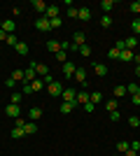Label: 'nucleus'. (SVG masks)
Returning <instances> with one entry per match:
<instances>
[{
	"label": "nucleus",
	"mask_w": 140,
	"mask_h": 156,
	"mask_svg": "<svg viewBox=\"0 0 140 156\" xmlns=\"http://www.w3.org/2000/svg\"><path fill=\"white\" fill-rule=\"evenodd\" d=\"M119 49H117V47H112V49H110V58H112V61H117V58H119Z\"/></svg>",
	"instance_id": "4c0bfd02"
},
{
	"label": "nucleus",
	"mask_w": 140,
	"mask_h": 156,
	"mask_svg": "<svg viewBox=\"0 0 140 156\" xmlns=\"http://www.w3.org/2000/svg\"><path fill=\"white\" fill-rule=\"evenodd\" d=\"M61 23H63L61 16H59V19H52V30H54V28H61Z\"/></svg>",
	"instance_id": "ea45409f"
},
{
	"label": "nucleus",
	"mask_w": 140,
	"mask_h": 156,
	"mask_svg": "<svg viewBox=\"0 0 140 156\" xmlns=\"http://www.w3.org/2000/svg\"><path fill=\"white\" fill-rule=\"evenodd\" d=\"M112 93H114V98H124V96H126V86H121V84H119V86H114V91H112Z\"/></svg>",
	"instance_id": "393cba45"
},
{
	"label": "nucleus",
	"mask_w": 140,
	"mask_h": 156,
	"mask_svg": "<svg viewBox=\"0 0 140 156\" xmlns=\"http://www.w3.org/2000/svg\"><path fill=\"white\" fill-rule=\"evenodd\" d=\"M14 84H16V82H14L12 77H9V79H7V82H5V86H7V89H14Z\"/></svg>",
	"instance_id": "49530a36"
},
{
	"label": "nucleus",
	"mask_w": 140,
	"mask_h": 156,
	"mask_svg": "<svg viewBox=\"0 0 140 156\" xmlns=\"http://www.w3.org/2000/svg\"><path fill=\"white\" fill-rule=\"evenodd\" d=\"M54 56H56V61H61V63H66V61H68V51H63V49H61L59 54H54Z\"/></svg>",
	"instance_id": "72a5a7b5"
},
{
	"label": "nucleus",
	"mask_w": 140,
	"mask_h": 156,
	"mask_svg": "<svg viewBox=\"0 0 140 156\" xmlns=\"http://www.w3.org/2000/svg\"><path fill=\"white\" fill-rule=\"evenodd\" d=\"M12 79H14V82H23V70H14L12 72Z\"/></svg>",
	"instance_id": "f704fd0d"
},
{
	"label": "nucleus",
	"mask_w": 140,
	"mask_h": 156,
	"mask_svg": "<svg viewBox=\"0 0 140 156\" xmlns=\"http://www.w3.org/2000/svg\"><path fill=\"white\" fill-rule=\"evenodd\" d=\"M61 98H63V103H75V100H77V91H75V89H63Z\"/></svg>",
	"instance_id": "423d86ee"
},
{
	"label": "nucleus",
	"mask_w": 140,
	"mask_h": 156,
	"mask_svg": "<svg viewBox=\"0 0 140 156\" xmlns=\"http://www.w3.org/2000/svg\"><path fill=\"white\" fill-rule=\"evenodd\" d=\"M45 82L42 79H35V82H31V84H23V93H38V91H42L45 89Z\"/></svg>",
	"instance_id": "f257e3e1"
},
{
	"label": "nucleus",
	"mask_w": 140,
	"mask_h": 156,
	"mask_svg": "<svg viewBox=\"0 0 140 156\" xmlns=\"http://www.w3.org/2000/svg\"><path fill=\"white\" fill-rule=\"evenodd\" d=\"M105 107H107V112H117L119 110V103L117 100H105Z\"/></svg>",
	"instance_id": "a878e982"
},
{
	"label": "nucleus",
	"mask_w": 140,
	"mask_h": 156,
	"mask_svg": "<svg viewBox=\"0 0 140 156\" xmlns=\"http://www.w3.org/2000/svg\"><path fill=\"white\" fill-rule=\"evenodd\" d=\"M128 9H131V12H133V14H140V0H135V2H131V5H128Z\"/></svg>",
	"instance_id": "c9c22d12"
},
{
	"label": "nucleus",
	"mask_w": 140,
	"mask_h": 156,
	"mask_svg": "<svg viewBox=\"0 0 140 156\" xmlns=\"http://www.w3.org/2000/svg\"><path fill=\"white\" fill-rule=\"evenodd\" d=\"M126 156H140V154H138L135 149H128V151H126Z\"/></svg>",
	"instance_id": "09e8293b"
},
{
	"label": "nucleus",
	"mask_w": 140,
	"mask_h": 156,
	"mask_svg": "<svg viewBox=\"0 0 140 156\" xmlns=\"http://www.w3.org/2000/svg\"><path fill=\"white\" fill-rule=\"evenodd\" d=\"M124 44H126V49H133V47L138 44V37H135V35H131V37L124 40Z\"/></svg>",
	"instance_id": "cd10ccee"
},
{
	"label": "nucleus",
	"mask_w": 140,
	"mask_h": 156,
	"mask_svg": "<svg viewBox=\"0 0 140 156\" xmlns=\"http://www.w3.org/2000/svg\"><path fill=\"white\" fill-rule=\"evenodd\" d=\"M0 28L7 33V35H14V30H16V23H14L12 19H5L2 23H0Z\"/></svg>",
	"instance_id": "6e6552de"
},
{
	"label": "nucleus",
	"mask_w": 140,
	"mask_h": 156,
	"mask_svg": "<svg viewBox=\"0 0 140 156\" xmlns=\"http://www.w3.org/2000/svg\"><path fill=\"white\" fill-rule=\"evenodd\" d=\"M5 40H7V33L2 30V28H0V42H5Z\"/></svg>",
	"instance_id": "de8ad7c7"
},
{
	"label": "nucleus",
	"mask_w": 140,
	"mask_h": 156,
	"mask_svg": "<svg viewBox=\"0 0 140 156\" xmlns=\"http://www.w3.org/2000/svg\"><path fill=\"white\" fill-rule=\"evenodd\" d=\"M100 9H103L105 14H110L114 9V0H100Z\"/></svg>",
	"instance_id": "f3484780"
},
{
	"label": "nucleus",
	"mask_w": 140,
	"mask_h": 156,
	"mask_svg": "<svg viewBox=\"0 0 140 156\" xmlns=\"http://www.w3.org/2000/svg\"><path fill=\"white\" fill-rule=\"evenodd\" d=\"M14 51L19 54V56H28V44H26V42H16Z\"/></svg>",
	"instance_id": "6ab92c4d"
},
{
	"label": "nucleus",
	"mask_w": 140,
	"mask_h": 156,
	"mask_svg": "<svg viewBox=\"0 0 140 156\" xmlns=\"http://www.w3.org/2000/svg\"><path fill=\"white\" fill-rule=\"evenodd\" d=\"M135 75H138V77H140V65H135Z\"/></svg>",
	"instance_id": "3c124183"
},
{
	"label": "nucleus",
	"mask_w": 140,
	"mask_h": 156,
	"mask_svg": "<svg viewBox=\"0 0 140 156\" xmlns=\"http://www.w3.org/2000/svg\"><path fill=\"white\" fill-rule=\"evenodd\" d=\"M47 51L49 54H59L61 51V42L59 40H49V42H47Z\"/></svg>",
	"instance_id": "9d476101"
},
{
	"label": "nucleus",
	"mask_w": 140,
	"mask_h": 156,
	"mask_svg": "<svg viewBox=\"0 0 140 156\" xmlns=\"http://www.w3.org/2000/svg\"><path fill=\"white\" fill-rule=\"evenodd\" d=\"M89 100H91L93 105H98V103H103V93H100V91H93L91 96H89Z\"/></svg>",
	"instance_id": "b1692460"
},
{
	"label": "nucleus",
	"mask_w": 140,
	"mask_h": 156,
	"mask_svg": "<svg viewBox=\"0 0 140 156\" xmlns=\"http://www.w3.org/2000/svg\"><path fill=\"white\" fill-rule=\"evenodd\" d=\"M47 7H49V5H47V2H42V0H33V9H35V12H40L42 16H45Z\"/></svg>",
	"instance_id": "dca6fc26"
},
{
	"label": "nucleus",
	"mask_w": 140,
	"mask_h": 156,
	"mask_svg": "<svg viewBox=\"0 0 140 156\" xmlns=\"http://www.w3.org/2000/svg\"><path fill=\"white\" fill-rule=\"evenodd\" d=\"M23 135H26V130H23V128H19V126H14V128H12V137H14V140H16V137H23Z\"/></svg>",
	"instance_id": "7c9ffc66"
},
{
	"label": "nucleus",
	"mask_w": 140,
	"mask_h": 156,
	"mask_svg": "<svg viewBox=\"0 0 140 156\" xmlns=\"http://www.w3.org/2000/svg\"><path fill=\"white\" fill-rule=\"evenodd\" d=\"M14 126H19V128H23V126H26V119H14Z\"/></svg>",
	"instance_id": "c03bdc74"
},
{
	"label": "nucleus",
	"mask_w": 140,
	"mask_h": 156,
	"mask_svg": "<svg viewBox=\"0 0 140 156\" xmlns=\"http://www.w3.org/2000/svg\"><path fill=\"white\" fill-rule=\"evenodd\" d=\"M5 114H7L9 119H19V117H21V107H19V105H14V103H9V105L5 107Z\"/></svg>",
	"instance_id": "39448f33"
},
{
	"label": "nucleus",
	"mask_w": 140,
	"mask_h": 156,
	"mask_svg": "<svg viewBox=\"0 0 140 156\" xmlns=\"http://www.w3.org/2000/svg\"><path fill=\"white\" fill-rule=\"evenodd\" d=\"M138 93H140V84H138Z\"/></svg>",
	"instance_id": "603ef678"
},
{
	"label": "nucleus",
	"mask_w": 140,
	"mask_h": 156,
	"mask_svg": "<svg viewBox=\"0 0 140 156\" xmlns=\"http://www.w3.org/2000/svg\"><path fill=\"white\" fill-rule=\"evenodd\" d=\"M75 72H77V65H75L73 61H66V63H63V77L70 79V77H75Z\"/></svg>",
	"instance_id": "20e7f679"
},
{
	"label": "nucleus",
	"mask_w": 140,
	"mask_h": 156,
	"mask_svg": "<svg viewBox=\"0 0 140 156\" xmlns=\"http://www.w3.org/2000/svg\"><path fill=\"white\" fill-rule=\"evenodd\" d=\"M131 103H133V105H140V93H133V96H131Z\"/></svg>",
	"instance_id": "a18cd8bd"
},
{
	"label": "nucleus",
	"mask_w": 140,
	"mask_h": 156,
	"mask_svg": "<svg viewBox=\"0 0 140 156\" xmlns=\"http://www.w3.org/2000/svg\"><path fill=\"white\" fill-rule=\"evenodd\" d=\"M9 100H12L14 105H19V103H21V93H12V98H9Z\"/></svg>",
	"instance_id": "37998d69"
},
{
	"label": "nucleus",
	"mask_w": 140,
	"mask_h": 156,
	"mask_svg": "<svg viewBox=\"0 0 140 156\" xmlns=\"http://www.w3.org/2000/svg\"><path fill=\"white\" fill-rule=\"evenodd\" d=\"M28 117H31V119H40V117H42V107H31Z\"/></svg>",
	"instance_id": "bb28decb"
},
{
	"label": "nucleus",
	"mask_w": 140,
	"mask_h": 156,
	"mask_svg": "<svg viewBox=\"0 0 140 156\" xmlns=\"http://www.w3.org/2000/svg\"><path fill=\"white\" fill-rule=\"evenodd\" d=\"M73 44H77V47H82V44H87V35H84V33L82 30H77L73 35Z\"/></svg>",
	"instance_id": "f8f14e48"
},
{
	"label": "nucleus",
	"mask_w": 140,
	"mask_h": 156,
	"mask_svg": "<svg viewBox=\"0 0 140 156\" xmlns=\"http://www.w3.org/2000/svg\"><path fill=\"white\" fill-rule=\"evenodd\" d=\"M110 119H112V121H119L121 119V112L117 110V112H110Z\"/></svg>",
	"instance_id": "79ce46f5"
},
{
	"label": "nucleus",
	"mask_w": 140,
	"mask_h": 156,
	"mask_svg": "<svg viewBox=\"0 0 140 156\" xmlns=\"http://www.w3.org/2000/svg\"><path fill=\"white\" fill-rule=\"evenodd\" d=\"M80 54L84 56V58H89V56H91V47H89V44H82L80 47Z\"/></svg>",
	"instance_id": "473e14b6"
},
{
	"label": "nucleus",
	"mask_w": 140,
	"mask_h": 156,
	"mask_svg": "<svg viewBox=\"0 0 140 156\" xmlns=\"http://www.w3.org/2000/svg\"><path fill=\"white\" fill-rule=\"evenodd\" d=\"M117 156H119V154H117Z\"/></svg>",
	"instance_id": "5fc2aeb1"
},
{
	"label": "nucleus",
	"mask_w": 140,
	"mask_h": 156,
	"mask_svg": "<svg viewBox=\"0 0 140 156\" xmlns=\"http://www.w3.org/2000/svg\"><path fill=\"white\" fill-rule=\"evenodd\" d=\"M75 79L80 82V86H87V70H84V68H77V72H75Z\"/></svg>",
	"instance_id": "9b49d317"
},
{
	"label": "nucleus",
	"mask_w": 140,
	"mask_h": 156,
	"mask_svg": "<svg viewBox=\"0 0 140 156\" xmlns=\"http://www.w3.org/2000/svg\"><path fill=\"white\" fill-rule=\"evenodd\" d=\"M35 28L38 30H52V21L47 19V16H40V19L35 21Z\"/></svg>",
	"instance_id": "0eeeda50"
},
{
	"label": "nucleus",
	"mask_w": 140,
	"mask_h": 156,
	"mask_svg": "<svg viewBox=\"0 0 140 156\" xmlns=\"http://www.w3.org/2000/svg\"><path fill=\"white\" fill-rule=\"evenodd\" d=\"M75 107H77V100L75 103H61V114H70Z\"/></svg>",
	"instance_id": "a211bd4d"
},
{
	"label": "nucleus",
	"mask_w": 140,
	"mask_h": 156,
	"mask_svg": "<svg viewBox=\"0 0 140 156\" xmlns=\"http://www.w3.org/2000/svg\"><path fill=\"white\" fill-rule=\"evenodd\" d=\"M133 56H135V54L131 51V49H124V51L119 54V61H124V63H128V61H133Z\"/></svg>",
	"instance_id": "aec40b11"
},
{
	"label": "nucleus",
	"mask_w": 140,
	"mask_h": 156,
	"mask_svg": "<svg viewBox=\"0 0 140 156\" xmlns=\"http://www.w3.org/2000/svg\"><path fill=\"white\" fill-rule=\"evenodd\" d=\"M133 61H135V63L140 65V54H135V56H133Z\"/></svg>",
	"instance_id": "8fccbe9b"
},
{
	"label": "nucleus",
	"mask_w": 140,
	"mask_h": 156,
	"mask_svg": "<svg viewBox=\"0 0 140 156\" xmlns=\"http://www.w3.org/2000/svg\"><path fill=\"white\" fill-rule=\"evenodd\" d=\"M35 75H40V77L45 79L47 75H49V68H47L45 63H35Z\"/></svg>",
	"instance_id": "2eb2a0df"
},
{
	"label": "nucleus",
	"mask_w": 140,
	"mask_h": 156,
	"mask_svg": "<svg viewBox=\"0 0 140 156\" xmlns=\"http://www.w3.org/2000/svg\"><path fill=\"white\" fill-rule=\"evenodd\" d=\"M128 149H131V142H126V140H121V142H117V151H119V154H126Z\"/></svg>",
	"instance_id": "4be33fe9"
},
{
	"label": "nucleus",
	"mask_w": 140,
	"mask_h": 156,
	"mask_svg": "<svg viewBox=\"0 0 140 156\" xmlns=\"http://www.w3.org/2000/svg\"><path fill=\"white\" fill-rule=\"evenodd\" d=\"M82 107H84V112H89V114H91V112H93V110H96V105H93V103H91V100H89V103H87V105H82Z\"/></svg>",
	"instance_id": "58836bf2"
},
{
	"label": "nucleus",
	"mask_w": 140,
	"mask_h": 156,
	"mask_svg": "<svg viewBox=\"0 0 140 156\" xmlns=\"http://www.w3.org/2000/svg\"><path fill=\"white\" fill-rule=\"evenodd\" d=\"M89 103V93L87 91H77V105H87Z\"/></svg>",
	"instance_id": "5701e85b"
},
{
	"label": "nucleus",
	"mask_w": 140,
	"mask_h": 156,
	"mask_svg": "<svg viewBox=\"0 0 140 156\" xmlns=\"http://www.w3.org/2000/svg\"><path fill=\"white\" fill-rule=\"evenodd\" d=\"M93 72L98 77H107V65L105 63H93Z\"/></svg>",
	"instance_id": "ddd939ff"
},
{
	"label": "nucleus",
	"mask_w": 140,
	"mask_h": 156,
	"mask_svg": "<svg viewBox=\"0 0 140 156\" xmlns=\"http://www.w3.org/2000/svg\"><path fill=\"white\" fill-rule=\"evenodd\" d=\"M7 44H12V47H16V42H19V40L14 37V35H7V40H5Z\"/></svg>",
	"instance_id": "a19ab883"
},
{
	"label": "nucleus",
	"mask_w": 140,
	"mask_h": 156,
	"mask_svg": "<svg viewBox=\"0 0 140 156\" xmlns=\"http://www.w3.org/2000/svg\"><path fill=\"white\" fill-rule=\"evenodd\" d=\"M100 26H103V28H110V26H112V19H110V14H103V16H100Z\"/></svg>",
	"instance_id": "c85d7f7f"
},
{
	"label": "nucleus",
	"mask_w": 140,
	"mask_h": 156,
	"mask_svg": "<svg viewBox=\"0 0 140 156\" xmlns=\"http://www.w3.org/2000/svg\"><path fill=\"white\" fill-rule=\"evenodd\" d=\"M23 130H26V135H35V133H38V126H35V121H26Z\"/></svg>",
	"instance_id": "412c9836"
},
{
	"label": "nucleus",
	"mask_w": 140,
	"mask_h": 156,
	"mask_svg": "<svg viewBox=\"0 0 140 156\" xmlns=\"http://www.w3.org/2000/svg\"><path fill=\"white\" fill-rule=\"evenodd\" d=\"M59 14H61L59 7H56V5H49V7H47V12H45V16L52 21V19H59Z\"/></svg>",
	"instance_id": "1a4fd4ad"
},
{
	"label": "nucleus",
	"mask_w": 140,
	"mask_h": 156,
	"mask_svg": "<svg viewBox=\"0 0 140 156\" xmlns=\"http://www.w3.org/2000/svg\"><path fill=\"white\" fill-rule=\"evenodd\" d=\"M35 79H38V75H35V63H31L26 70H23V84H31Z\"/></svg>",
	"instance_id": "7ed1b4c3"
},
{
	"label": "nucleus",
	"mask_w": 140,
	"mask_h": 156,
	"mask_svg": "<svg viewBox=\"0 0 140 156\" xmlns=\"http://www.w3.org/2000/svg\"><path fill=\"white\" fill-rule=\"evenodd\" d=\"M77 19H80V21H91V9H89V7H80Z\"/></svg>",
	"instance_id": "4468645a"
},
{
	"label": "nucleus",
	"mask_w": 140,
	"mask_h": 156,
	"mask_svg": "<svg viewBox=\"0 0 140 156\" xmlns=\"http://www.w3.org/2000/svg\"><path fill=\"white\" fill-rule=\"evenodd\" d=\"M131 30H133L135 37L140 35V19H133V21H131Z\"/></svg>",
	"instance_id": "c756f323"
},
{
	"label": "nucleus",
	"mask_w": 140,
	"mask_h": 156,
	"mask_svg": "<svg viewBox=\"0 0 140 156\" xmlns=\"http://www.w3.org/2000/svg\"><path fill=\"white\" fill-rule=\"evenodd\" d=\"M68 19H77V14H80V7H68Z\"/></svg>",
	"instance_id": "2f4dec72"
},
{
	"label": "nucleus",
	"mask_w": 140,
	"mask_h": 156,
	"mask_svg": "<svg viewBox=\"0 0 140 156\" xmlns=\"http://www.w3.org/2000/svg\"><path fill=\"white\" fill-rule=\"evenodd\" d=\"M128 126L138 128V126H140V117H128Z\"/></svg>",
	"instance_id": "e433bc0d"
},
{
	"label": "nucleus",
	"mask_w": 140,
	"mask_h": 156,
	"mask_svg": "<svg viewBox=\"0 0 140 156\" xmlns=\"http://www.w3.org/2000/svg\"><path fill=\"white\" fill-rule=\"evenodd\" d=\"M0 65H2V63H0Z\"/></svg>",
	"instance_id": "864d4df0"
},
{
	"label": "nucleus",
	"mask_w": 140,
	"mask_h": 156,
	"mask_svg": "<svg viewBox=\"0 0 140 156\" xmlns=\"http://www.w3.org/2000/svg\"><path fill=\"white\" fill-rule=\"evenodd\" d=\"M47 93H49V96H52V98H59L61 93H63V84L54 79L52 84H47Z\"/></svg>",
	"instance_id": "f03ea898"
}]
</instances>
